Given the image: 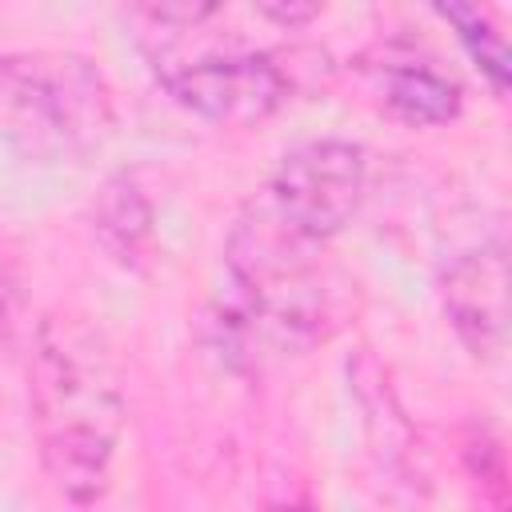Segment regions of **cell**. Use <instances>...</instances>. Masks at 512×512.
<instances>
[{
    "mask_svg": "<svg viewBox=\"0 0 512 512\" xmlns=\"http://www.w3.org/2000/svg\"><path fill=\"white\" fill-rule=\"evenodd\" d=\"M272 512H316V504H312L308 496H288V500H280Z\"/></svg>",
    "mask_w": 512,
    "mask_h": 512,
    "instance_id": "7c38bea8",
    "label": "cell"
},
{
    "mask_svg": "<svg viewBox=\"0 0 512 512\" xmlns=\"http://www.w3.org/2000/svg\"><path fill=\"white\" fill-rule=\"evenodd\" d=\"M380 88H384V104L400 120L420 124V128H436V124L456 120L460 104H464L460 84L428 60H388Z\"/></svg>",
    "mask_w": 512,
    "mask_h": 512,
    "instance_id": "ba28073f",
    "label": "cell"
},
{
    "mask_svg": "<svg viewBox=\"0 0 512 512\" xmlns=\"http://www.w3.org/2000/svg\"><path fill=\"white\" fill-rule=\"evenodd\" d=\"M116 100L104 72L76 52L0 56V136L28 160H76L108 140Z\"/></svg>",
    "mask_w": 512,
    "mask_h": 512,
    "instance_id": "3957f363",
    "label": "cell"
},
{
    "mask_svg": "<svg viewBox=\"0 0 512 512\" xmlns=\"http://www.w3.org/2000/svg\"><path fill=\"white\" fill-rule=\"evenodd\" d=\"M92 224H96V236L100 244L120 260V264H132L140 260V252L148 248L152 240V204L144 196V188L120 172L104 184V192L96 196V208H92Z\"/></svg>",
    "mask_w": 512,
    "mask_h": 512,
    "instance_id": "9c48e42d",
    "label": "cell"
},
{
    "mask_svg": "<svg viewBox=\"0 0 512 512\" xmlns=\"http://www.w3.org/2000/svg\"><path fill=\"white\" fill-rule=\"evenodd\" d=\"M152 68L180 108L224 128L268 120L292 92L284 68L252 44H196L152 60Z\"/></svg>",
    "mask_w": 512,
    "mask_h": 512,
    "instance_id": "277c9868",
    "label": "cell"
},
{
    "mask_svg": "<svg viewBox=\"0 0 512 512\" xmlns=\"http://www.w3.org/2000/svg\"><path fill=\"white\" fill-rule=\"evenodd\" d=\"M348 384H352V396L360 408V424L368 436V456H372L376 476L388 484H404V488L424 484L428 472H424L420 436H416L412 420L404 416L396 392L388 388L380 364L368 352H360L356 364H348Z\"/></svg>",
    "mask_w": 512,
    "mask_h": 512,
    "instance_id": "52a82bcc",
    "label": "cell"
},
{
    "mask_svg": "<svg viewBox=\"0 0 512 512\" xmlns=\"http://www.w3.org/2000/svg\"><path fill=\"white\" fill-rule=\"evenodd\" d=\"M316 244L284 228L268 208L244 216L224 252L228 292L220 300V344L232 356L300 352L324 336L328 288L320 280Z\"/></svg>",
    "mask_w": 512,
    "mask_h": 512,
    "instance_id": "7a4b0ae2",
    "label": "cell"
},
{
    "mask_svg": "<svg viewBox=\"0 0 512 512\" xmlns=\"http://www.w3.org/2000/svg\"><path fill=\"white\" fill-rule=\"evenodd\" d=\"M444 316L472 356H500L508 340V248L480 240L444 272Z\"/></svg>",
    "mask_w": 512,
    "mask_h": 512,
    "instance_id": "8992f818",
    "label": "cell"
},
{
    "mask_svg": "<svg viewBox=\"0 0 512 512\" xmlns=\"http://www.w3.org/2000/svg\"><path fill=\"white\" fill-rule=\"evenodd\" d=\"M28 396L48 480L64 500L96 504L124 432V396L96 340L68 320H44L32 336Z\"/></svg>",
    "mask_w": 512,
    "mask_h": 512,
    "instance_id": "6da1fadb",
    "label": "cell"
},
{
    "mask_svg": "<svg viewBox=\"0 0 512 512\" xmlns=\"http://www.w3.org/2000/svg\"><path fill=\"white\" fill-rule=\"evenodd\" d=\"M436 16L456 28L460 44L480 64V72L488 76V84L496 92H504L508 88V40H504V32H496V24L480 8H464V4H440Z\"/></svg>",
    "mask_w": 512,
    "mask_h": 512,
    "instance_id": "30bf717a",
    "label": "cell"
},
{
    "mask_svg": "<svg viewBox=\"0 0 512 512\" xmlns=\"http://www.w3.org/2000/svg\"><path fill=\"white\" fill-rule=\"evenodd\" d=\"M20 284L12 276V268L0 260V332H12L20 320Z\"/></svg>",
    "mask_w": 512,
    "mask_h": 512,
    "instance_id": "8fae6325",
    "label": "cell"
},
{
    "mask_svg": "<svg viewBox=\"0 0 512 512\" xmlns=\"http://www.w3.org/2000/svg\"><path fill=\"white\" fill-rule=\"evenodd\" d=\"M364 192H368L364 148L340 136H320L284 152L268 184V212L296 236L324 244L360 212Z\"/></svg>",
    "mask_w": 512,
    "mask_h": 512,
    "instance_id": "5b68a950",
    "label": "cell"
}]
</instances>
